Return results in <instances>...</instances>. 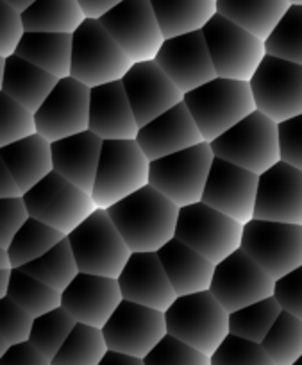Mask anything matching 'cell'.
<instances>
[{"instance_id":"obj_7","label":"cell","mask_w":302,"mask_h":365,"mask_svg":"<svg viewBox=\"0 0 302 365\" xmlns=\"http://www.w3.org/2000/svg\"><path fill=\"white\" fill-rule=\"evenodd\" d=\"M217 158L261 175L281 161L279 124L254 111L212 142Z\"/></svg>"},{"instance_id":"obj_37","label":"cell","mask_w":302,"mask_h":365,"mask_svg":"<svg viewBox=\"0 0 302 365\" xmlns=\"http://www.w3.org/2000/svg\"><path fill=\"white\" fill-rule=\"evenodd\" d=\"M6 297H11L34 319L63 307V294L59 290L52 289L47 283L40 282L22 269H15L13 272L11 285Z\"/></svg>"},{"instance_id":"obj_21","label":"cell","mask_w":302,"mask_h":365,"mask_svg":"<svg viewBox=\"0 0 302 365\" xmlns=\"http://www.w3.org/2000/svg\"><path fill=\"white\" fill-rule=\"evenodd\" d=\"M254 219L302 226V170L279 161L259 175Z\"/></svg>"},{"instance_id":"obj_2","label":"cell","mask_w":302,"mask_h":365,"mask_svg":"<svg viewBox=\"0 0 302 365\" xmlns=\"http://www.w3.org/2000/svg\"><path fill=\"white\" fill-rule=\"evenodd\" d=\"M184 104L208 143L258 111L251 83L224 77L188 91Z\"/></svg>"},{"instance_id":"obj_23","label":"cell","mask_w":302,"mask_h":365,"mask_svg":"<svg viewBox=\"0 0 302 365\" xmlns=\"http://www.w3.org/2000/svg\"><path fill=\"white\" fill-rule=\"evenodd\" d=\"M118 283L125 301L160 312H167L179 297L157 252H132Z\"/></svg>"},{"instance_id":"obj_8","label":"cell","mask_w":302,"mask_h":365,"mask_svg":"<svg viewBox=\"0 0 302 365\" xmlns=\"http://www.w3.org/2000/svg\"><path fill=\"white\" fill-rule=\"evenodd\" d=\"M215 158L212 143L202 142L150 161V185L179 208L195 205L202 201Z\"/></svg>"},{"instance_id":"obj_22","label":"cell","mask_w":302,"mask_h":365,"mask_svg":"<svg viewBox=\"0 0 302 365\" xmlns=\"http://www.w3.org/2000/svg\"><path fill=\"white\" fill-rule=\"evenodd\" d=\"M124 301L120 283L115 278L79 272L63 292V308L79 324L103 329Z\"/></svg>"},{"instance_id":"obj_46","label":"cell","mask_w":302,"mask_h":365,"mask_svg":"<svg viewBox=\"0 0 302 365\" xmlns=\"http://www.w3.org/2000/svg\"><path fill=\"white\" fill-rule=\"evenodd\" d=\"M26 33L22 13L13 9L6 2H0V54H2V59L16 54Z\"/></svg>"},{"instance_id":"obj_56","label":"cell","mask_w":302,"mask_h":365,"mask_svg":"<svg viewBox=\"0 0 302 365\" xmlns=\"http://www.w3.org/2000/svg\"><path fill=\"white\" fill-rule=\"evenodd\" d=\"M291 6H302V0H290Z\"/></svg>"},{"instance_id":"obj_1","label":"cell","mask_w":302,"mask_h":365,"mask_svg":"<svg viewBox=\"0 0 302 365\" xmlns=\"http://www.w3.org/2000/svg\"><path fill=\"white\" fill-rule=\"evenodd\" d=\"M179 212L181 208L152 185L108 210L132 252H157L174 240Z\"/></svg>"},{"instance_id":"obj_20","label":"cell","mask_w":302,"mask_h":365,"mask_svg":"<svg viewBox=\"0 0 302 365\" xmlns=\"http://www.w3.org/2000/svg\"><path fill=\"white\" fill-rule=\"evenodd\" d=\"M122 83L140 128L184 103V93L156 61L135 63Z\"/></svg>"},{"instance_id":"obj_33","label":"cell","mask_w":302,"mask_h":365,"mask_svg":"<svg viewBox=\"0 0 302 365\" xmlns=\"http://www.w3.org/2000/svg\"><path fill=\"white\" fill-rule=\"evenodd\" d=\"M27 33L73 34L88 16L79 0H38L22 13Z\"/></svg>"},{"instance_id":"obj_47","label":"cell","mask_w":302,"mask_h":365,"mask_svg":"<svg viewBox=\"0 0 302 365\" xmlns=\"http://www.w3.org/2000/svg\"><path fill=\"white\" fill-rule=\"evenodd\" d=\"M31 219L26 201L22 199H0V247L8 249L13 238Z\"/></svg>"},{"instance_id":"obj_26","label":"cell","mask_w":302,"mask_h":365,"mask_svg":"<svg viewBox=\"0 0 302 365\" xmlns=\"http://www.w3.org/2000/svg\"><path fill=\"white\" fill-rule=\"evenodd\" d=\"M104 140L93 131H84L52 143L54 170L86 190L93 192Z\"/></svg>"},{"instance_id":"obj_49","label":"cell","mask_w":302,"mask_h":365,"mask_svg":"<svg viewBox=\"0 0 302 365\" xmlns=\"http://www.w3.org/2000/svg\"><path fill=\"white\" fill-rule=\"evenodd\" d=\"M281 161L302 170V115L279 124Z\"/></svg>"},{"instance_id":"obj_9","label":"cell","mask_w":302,"mask_h":365,"mask_svg":"<svg viewBox=\"0 0 302 365\" xmlns=\"http://www.w3.org/2000/svg\"><path fill=\"white\" fill-rule=\"evenodd\" d=\"M202 31L217 77L251 83L266 56L265 41L220 13H217Z\"/></svg>"},{"instance_id":"obj_18","label":"cell","mask_w":302,"mask_h":365,"mask_svg":"<svg viewBox=\"0 0 302 365\" xmlns=\"http://www.w3.org/2000/svg\"><path fill=\"white\" fill-rule=\"evenodd\" d=\"M258 185V174L215 158L202 202L245 226L254 219Z\"/></svg>"},{"instance_id":"obj_12","label":"cell","mask_w":302,"mask_h":365,"mask_svg":"<svg viewBox=\"0 0 302 365\" xmlns=\"http://www.w3.org/2000/svg\"><path fill=\"white\" fill-rule=\"evenodd\" d=\"M241 249L277 282L302 265V226L252 219L244 227Z\"/></svg>"},{"instance_id":"obj_29","label":"cell","mask_w":302,"mask_h":365,"mask_svg":"<svg viewBox=\"0 0 302 365\" xmlns=\"http://www.w3.org/2000/svg\"><path fill=\"white\" fill-rule=\"evenodd\" d=\"M0 161L8 165L24 192H29L54 170L52 143L36 133L11 145L0 147Z\"/></svg>"},{"instance_id":"obj_52","label":"cell","mask_w":302,"mask_h":365,"mask_svg":"<svg viewBox=\"0 0 302 365\" xmlns=\"http://www.w3.org/2000/svg\"><path fill=\"white\" fill-rule=\"evenodd\" d=\"M122 2H124V0H79L84 15H86L88 19L95 20H100L104 15H108L111 9H115L118 4H122Z\"/></svg>"},{"instance_id":"obj_13","label":"cell","mask_w":302,"mask_h":365,"mask_svg":"<svg viewBox=\"0 0 302 365\" xmlns=\"http://www.w3.org/2000/svg\"><path fill=\"white\" fill-rule=\"evenodd\" d=\"M251 88L258 111L277 124L302 115V65L266 54Z\"/></svg>"},{"instance_id":"obj_15","label":"cell","mask_w":302,"mask_h":365,"mask_svg":"<svg viewBox=\"0 0 302 365\" xmlns=\"http://www.w3.org/2000/svg\"><path fill=\"white\" fill-rule=\"evenodd\" d=\"M100 22L135 63L154 61L167 40L150 0H124Z\"/></svg>"},{"instance_id":"obj_31","label":"cell","mask_w":302,"mask_h":365,"mask_svg":"<svg viewBox=\"0 0 302 365\" xmlns=\"http://www.w3.org/2000/svg\"><path fill=\"white\" fill-rule=\"evenodd\" d=\"M73 34L26 33L16 56L47 70L58 79L70 77L72 72Z\"/></svg>"},{"instance_id":"obj_17","label":"cell","mask_w":302,"mask_h":365,"mask_svg":"<svg viewBox=\"0 0 302 365\" xmlns=\"http://www.w3.org/2000/svg\"><path fill=\"white\" fill-rule=\"evenodd\" d=\"M91 88L73 77L59 79L51 96L34 113L38 135L54 143L90 129Z\"/></svg>"},{"instance_id":"obj_25","label":"cell","mask_w":302,"mask_h":365,"mask_svg":"<svg viewBox=\"0 0 302 365\" xmlns=\"http://www.w3.org/2000/svg\"><path fill=\"white\" fill-rule=\"evenodd\" d=\"M90 131L103 140H136L140 125L122 81L91 88Z\"/></svg>"},{"instance_id":"obj_28","label":"cell","mask_w":302,"mask_h":365,"mask_svg":"<svg viewBox=\"0 0 302 365\" xmlns=\"http://www.w3.org/2000/svg\"><path fill=\"white\" fill-rule=\"evenodd\" d=\"M59 79L20 56L2 59L0 93H6L33 113L40 110Z\"/></svg>"},{"instance_id":"obj_44","label":"cell","mask_w":302,"mask_h":365,"mask_svg":"<svg viewBox=\"0 0 302 365\" xmlns=\"http://www.w3.org/2000/svg\"><path fill=\"white\" fill-rule=\"evenodd\" d=\"M212 365H276V361L261 344L229 335L213 353Z\"/></svg>"},{"instance_id":"obj_54","label":"cell","mask_w":302,"mask_h":365,"mask_svg":"<svg viewBox=\"0 0 302 365\" xmlns=\"http://www.w3.org/2000/svg\"><path fill=\"white\" fill-rule=\"evenodd\" d=\"M100 365H145V361H143L142 358L127 356V354L110 351V353L106 354V358H104L103 364H100Z\"/></svg>"},{"instance_id":"obj_50","label":"cell","mask_w":302,"mask_h":365,"mask_svg":"<svg viewBox=\"0 0 302 365\" xmlns=\"http://www.w3.org/2000/svg\"><path fill=\"white\" fill-rule=\"evenodd\" d=\"M0 365H52V361L31 342H22L0 354Z\"/></svg>"},{"instance_id":"obj_34","label":"cell","mask_w":302,"mask_h":365,"mask_svg":"<svg viewBox=\"0 0 302 365\" xmlns=\"http://www.w3.org/2000/svg\"><path fill=\"white\" fill-rule=\"evenodd\" d=\"M22 270H26L27 274L34 276V278L40 279V282L47 283L52 289L59 290L61 294L68 289L70 283H72L80 272L79 263H77L68 238L59 242L56 247H52L51 251H48L47 255L41 256V258L34 259L29 265L22 267Z\"/></svg>"},{"instance_id":"obj_51","label":"cell","mask_w":302,"mask_h":365,"mask_svg":"<svg viewBox=\"0 0 302 365\" xmlns=\"http://www.w3.org/2000/svg\"><path fill=\"white\" fill-rule=\"evenodd\" d=\"M26 195L19 179L13 175L8 165L0 161V199H22Z\"/></svg>"},{"instance_id":"obj_32","label":"cell","mask_w":302,"mask_h":365,"mask_svg":"<svg viewBox=\"0 0 302 365\" xmlns=\"http://www.w3.org/2000/svg\"><path fill=\"white\" fill-rule=\"evenodd\" d=\"M165 38L202 31L219 13L217 0H150Z\"/></svg>"},{"instance_id":"obj_48","label":"cell","mask_w":302,"mask_h":365,"mask_svg":"<svg viewBox=\"0 0 302 365\" xmlns=\"http://www.w3.org/2000/svg\"><path fill=\"white\" fill-rule=\"evenodd\" d=\"M274 297L284 312L302 321V265L277 279Z\"/></svg>"},{"instance_id":"obj_19","label":"cell","mask_w":302,"mask_h":365,"mask_svg":"<svg viewBox=\"0 0 302 365\" xmlns=\"http://www.w3.org/2000/svg\"><path fill=\"white\" fill-rule=\"evenodd\" d=\"M154 61L184 96L217 77L204 31L167 38Z\"/></svg>"},{"instance_id":"obj_5","label":"cell","mask_w":302,"mask_h":365,"mask_svg":"<svg viewBox=\"0 0 302 365\" xmlns=\"http://www.w3.org/2000/svg\"><path fill=\"white\" fill-rule=\"evenodd\" d=\"M135 65L100 20L86 19L73 33L70 77L95 88L122 81Z\"/></svg>"},{"instance_id":"obj_57","label":"cell","mask_w":302,"mask_h":365,"mask_svg":"<svg viewBox=\"0 0 302 365\" xmlns=\"http://www.w3.org/2000/svg\"><path fill=\"white\" fill-rule=\"evenodd\" d=\"M293 365H302V356L301 358H298V360L297 361H295V364Z\"/></svg>"},{"instance_id":"obj_40","label":"cell","mask_w":302,"mask_h":365,"mask_svg":"<svg viewBox=\"0 0 302 365\" xmlns=\"http://www.w3.org/2000/svg\"><path fill=\"white\" fill-rule=\"evenodd\" d=\"M77 324L79 322L65 308L59 307L56 310L48 312V314L41 315V317L34 319L29 342L52 361L63 347V344L72 335Z\"/></svg>"},{"instance_id":"obj_35","label":"cell","mask_w":302,"mask_h":365,"mask_svg":"<svg viewBox=\"0 0 302 365\" xmlns=\"http://www.w3.org/2000/svg\"><path fill=\"white\" fill-rule=\"evenodd\" d=\"M65 238V233L31 217L26 226L16 233V237L9 244V258H11L15 269H22L34 259L47 255L52 247H56Z\"/></svg>"},{"instance_id":"obj_10","label":"cell","mask_w":302,"mask_h":365,"mask_svg":"<svg viewBox=\"0 0 302 365\" xmlns=\"http://www.w3.org/2000/svg\"><path fill=\"white\" fill-rule=\"evenodd\" d=\"M244 227L238 220L200 201L181 208L175 238L217 265L241 249Z\"/></svg>"},{"instance_id":"obj_42","label":"cell","mask_w":302,"mask_h":365,"mask_svg":"<svg viewBox=\"0 0 302 365\" xmlns=\"http://www.w3.org/2000/svg\"><path fill=\"white\" fill-rule=\"evenodd\" d=\"M36 133L38 125L33 111L6 93H0V147L11 145Z\"/></svg>"},{"instance_id":"obj_27","label":"cell","mask_w":302,"mask_h":365,"mask_svg":"<svg viewBox=\"0 0 302 365\" xmlns=\"http://www.w3.org/2000/svg\"><path fill=\"white\" fill-rule=\"evenodd\" d=\"M157 255L177 296L209 290L217 265L195 249L174 238Z\"/></svg>"},{"instance_id":"obj_36","label":"cell","mask_w":302,"mask_h":365,"mask_svg":"<svg viewBox=\"0 0 302 365\" xmlns=\"http://www.w3.org/2000/svg\"><path fill=\"white\" fill-rule=\"evenodd\" d=\"M110 353L103 329L88 324H77L52 365H100Z\"/></svg>"},{"instance_id":"obj_3","label":"cell","mask_w":302,"mask_h":365,"mask_svg":"<svg viewBox=\"0 0 302 365\" xmlns=\"http://www.w3.org/2000/svg\"><path fill=\"white\" fill-rule=\"evenodd\" d=\"M229 312L209 290L179 296L165 312L168 335L213 356L231 335Z\"/></svg>"},{"instance_id":"obj_24","label":"cell","mask_w":302,"mask_h":365,"mask_svg":"<svg viewBox=\"0 0 302 365\" xmlns=\"http://www.w3.org/2000/svg\"><path fill=\"white\" fill-rule=\"evenodd\" d=\"M136 142L150 161L206 142L184 103L140 128Z\"/></svg>"},{"instance_id":"obj_45","label":"cell","mask_w":302,"mask_h":365,"mask_svg":"<svg viewBox=\"0 0 302 365\" xmlns=\"http://www.w3.org/2000/svg\"><path fill=\"white\" fill-rule=\"evenodd\" d=\"M143 361L145 365H212V356L167 335Z\"/></svg>"},{"instance_id":"obj_11","label":"cell","mask_w":302,"mask_h":365,"mask_svg":"<svg viewBox=\"0 0 302 365\" xmlns=\"http://www.w3.org/2000/svg\"><path fill=\"white\" fill-rule=\"evenodd\" d=\"M24 201L33 219L56 227L66 237L98 210L91 194L56 170L26 192Z\"/></svg>"},{"instance_id":"obj_14","label":"cell","mask_w":302,"mask_h":365,"mask_svg":"<svg viewBox=\"0 0 302 365\" xmlns=\"http://www.w3.org/2000/svg\"><path fill=\"white\" fill-rule=\"evenodd\" d=\"M276 290V279L258 265L244 249H238L217 263L209 292L229 314L269 299Z\"/></svg>"},{"instance_id":"obj_4","label":"cell","mask_w":302,"mask_h":365,"mask_svg":"<svg viewBox=\"0 0 302 365\" xmlns=\"http://www.w3.org/2000/svg\"><path fill=\"white\" fill-rule=\"evenodd\" d=\"M150 185V160L136 140H104L97 179L91 192L97 208L117 202Z\"/></svg>"},{"instance_id":"obj_30","label":"cell","mask_w":302,"mask_h":365,"mask_svg":"<svg viewBox=\"0 0 302 365\" xmlns=\"http://www.w3.org/2000/svg\"><path fill=\"white\" fill-rule=\"evenodd\" d=\"M217 8L220 15L266 41L291 4L290 0H217Z\"/></svg>"},{"instance_id":"obj_39","label":"cell","mask_w":302,"mask_h":365,"mask_svg":"<svg viewBox=\"0 0 302 365\" xmlns=\"http://www.w3.org/2000/svg\"><path fill=\"white\" fill-rule=\"evenodd\" d=\"M261 346L276 365H293L302 356V321L283 310Z\"/></svg>"},{"instance_id":"obj_53","label":"cell","mask_w":302,"mask_h":365,"mask_svg":"<svg viewBox=\"0 0 302 365\" xmlns=\"http://www.w3.org/2000/svg\"><path fill=\"white\" fill-rule=\"evenodd\" d=\"M13 272H15V265H13L11 258H9L8 249L0 247V297L8 296Z\"/></svg>"},{"instance_id":"obj_55","label":"cell","mask_w":302,"mask_h":365,"mask_svg":"<svg viewBox=\"0 0 302 365\" xmlns=\"http://www.w3.org/2000/svg\"><path fill=\"white\" fill-rule=\"evenodd\" d=\"M0 2H6V4L11 6V8L16 9L19 13H26L34 2H38V0H0Z\"/></svg>"},{"instance_id":"obj_16","label":"cell","mask_w":302,"mask_h":365,"mask_svg":"<svg viewBox=\"0 0 302 365\" xmlns=\"http://www.w3.org/2000/svg\"><path fill=\"white\" fill-rule=\"evenodd\" d=\"M103 333L110 351L145 360L147 354L168 335L167 319L165 312L124 299Z\"/></svg>"},{"instance_id":"obj_6","label":"cell","mask_w":302,"mask_h":365,"mask_svg":"<svg viewBox=\"0 0 302 365\" xmlns=\"http://www.w3.org/2000/svg\"><path fill=\"white\" fill-rule=\"evenodd\" d=\"M80 272L120 278L132 251L111 220L108 210L98 208L68 235Z\"/></svg>"},{"instance_id":"obj_43","label":"cell","mask_w":302,"mask_h":365,"mask_svg":"<svg viewBox=\"0 0 302 365\" xmlns=\"http://www.w3.org/2000/svg\"><path fill=\"white\" fill-rule=\"evenodd\" d=\"M34 317L11 297H0V354L16 344L29 342Z\"/></svg>"},{"instance_id":"obj_41","label":"cell","mask_w":302,"mask_h":365,"mask_svg":"<svg viewBox=\"0 0 302 365\" xmlns=\"http://www.w3.org/2000/svg\"><path fill=\"white\" fill-rule=\"evenodd\" d=\"M266 54L302 65V6H291L269 40Z\"/></svg>"},{"instance_id":"obj_38","label":"cell","mask_w":302,"mask_h":365,"mask_svg":"<svg viewBox=\"0 0 302 365\" xmlns=\"http://www.w3.org/2000/svg\"><path fill=\"white\" fill-rule=\"evenodd\" d=\"M281 314H283V308L274 296L249 304L229 315L231 335L261 344Z\"/></svg>"}]
</instances>
